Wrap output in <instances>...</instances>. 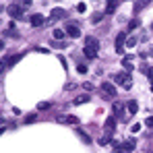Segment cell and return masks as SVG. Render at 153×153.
Wrapping results in <instances>:
<instances>
[{"label": "cell", "mask_w": 153, "mask_h": 153, "mask_svg": "<svg viewBox=\"0 0 153 153\" xmlns=\"http://www.w3.org/2000/svg\"><path fill=\"white\" fill-rule=\"evenodd\" d=\"M114 81L122 87V89H126V91H130L132 89V76L128 75L126 71H122V73H118V75L114 76Z\"/></svg>", "instance_id": "obj_1"}, {"label": "cell", "mask_w": 153, "mask_h": 153, "mask_svg": "<svg viewBox=\"0 0 153 153\" xmlns=\"http://www.w3.org/2000/svg\"><path fill=\"white\" fill-rule=\"evenodd\" d=\"M126 31H120L118 33V37H116V42H114V50H116V54H124V48H126Z\"/></svg>", "instance_id": "obj_2"}, {"label": "cell", "mask_w": 153, "mask_h": 153, "mask_svg": "<svg viewBox=\"0 0 153 153\" xmlns=\"http://www.w3.org/2000/svg\"><path fill=\"white\" fill-rule=\"evenodd\" d=\"M6 13L13 19H23V6H19V4H8L6 6Z\"/></svg>", "instance_id": "obj_3"}, {"label": "cell", "mask_w": 153, "mask_h": 153, "mask_svg": "<svg viewBox=\"0 0 153 153\" xmlns=\"http://www.w3.org/2000/svg\"><path fill=\"white\" fill-rule=\"evenodd\" d=\"M102 91L105 93V97L110 100V97H116V87H114V83H110V81H103L102 83Z\"/></svg>", "instance_id": "obj_4"}, {"label": "cell", "mask_w": 153, "mask_h": 153, "mask_svg": "<svg viewBox=\"0 0 153 153\" xmlns=\"http://www.w3.org/2000/svg\"><path fill=\"white\" fill-rule=\"evenodd\" d=\"M64 31H66V35H68V37H73V39L81 37V29H79L75 23H68V25L64 27Z\"/></svg>", "instance_id": "obj_5"}, {"label": "cell", "mask_w": 153, "mask_h": 153, "mask_svg": "<svg viewBox=\"0 0 153 153\" xmlns=\"http://www.w3.org/2000/svg\"><path fill=\"white\" fill-rule=\"evenodd\" d=\"M21 58H23L21 54H13V56H8V58H4V62H2V66H0V68H4V66H13V64H17Z\"/></svg>", "instance_id": "obj_6"}, {"label": "cell", "mask_w": 153, "mask_h": 153, "mask_svg": "<svg viewBox=\"0 0 153 153\" xmlns=\"http://www.w3.org/2000/svg\"><path fill=\"white\" fill-rule=\"evenodd\" d=\"M56 122H60V124H79V118L76 116H58Z\"/></svg>", "instance_id": "obj_7"}, {"label": "cell", "mask_w": 153, "mask_h": 153, "mask_svg": "<svg viewBox=\"0 0 153 153\" xmlns=\"http://www.w3.org/2000/svg\"><path fill=\"white\" fill-rule=\"evenodd\" d=\"M114 128H116V118H114V116H110V118L105 120V134H110V137H112Z\"/></svg>", "instance_id": "obj_8"}, {"label": "cell", "mask_w": 153, "mask_h": 153, "mask_svg": "<svg viewBox=\"0 0 153 153\" xmlns=\"http://www.w3.org/2000/svg\"><path fill=\"white\" fill-rule=\"evenodd\" d=\"M64 17H66V10H62V8H54L50 15L52 21H58V19H64Z\"/></svg>", "instance_id": "obj_9"}, {"label": "cell", "mask_w": 153, "mask_h": 153, "mask_svg": "<svg viewBox=\"0 0 153 153\" xmlns=\"http://www.w3.org/2000/svg\"><path fill=\"white\" fill-rule=\"evenodd\" d=\"M85 46H87V48H93V50H97V48H100V42H97L95 37L87 35V37H85Z\"/></svg>", "instance_id": "obj_10"}, {"label": "cell", "mask_w": 153, "mask_h": 153, "mask_svg": "<svg viewBox=\"0 0 153 153\" xmlns=\"http://www.w3.org/2000/svg\"><path fill=\"white\" fill-rule=\"evenodd\" d=\"M52 37H54L56 42H62V39L66 37V31H64V29H54V31H52Z\"/></svg>", "instance_id": "obj_11"}, {"label": "cell", "mask_w": 153, "mask_h": 153, "mask_svg": "<svg viewBox=\"0 0 153 153\" xmlns=\"http://www.w3.org/2000/svg\"><path fill=\"white\" fill-rule=\"evenodd\" d=\"M116 6H118V0H108L105 2V15H112L116 10Z\"/></svg>", "instance_id": "obj_12"}, {"label": "cell", "mask_w": 153, "mask_h": 153, "mask_svg": "<svg viewBox=\"0 0 153 153\" xmlns=\"http://www.w3.org/2000/svg\"><path fill=\"white\" fill-rule=\"evenodd\" d=\"M83 52H85V56H87L89 60H95V58H97V50H93V48H87V46H85Z\"/></svg>", "instance_id": "obj_13"}, {"label": "cell", "mask_w": 153, "mask_h": 153, "mask_svg": "<svg viewBox=\"0 0 153 153\" xmlns=\"http://www.w3.org/2000/svg\"><path fill=\"white\" fill-rule=\"evenodd\" d=\"M29 21H31V25H33V27H37V25H42V23H44V15H33Z\"/></svg>", "instance_id": "obj_14"}, {"label": "cell", "mask_w": 153, "mask_h": 153, "mask_svg": "<svg viewBox=\"0 0 153 153\" xmlns=\"http://www.w3.org/2000/svg\"><path fill=\"white\" fill-rule=\"evenodd\" d=\"M149 2H151V0H137V2H134V13H139L141 8H145Z\"/></svg>", "instance_id": "obj_15"}, {"label": "cell", "mask_w": 153, "mask_h": 153, "mask_svg": "<svg viewBox=\"0 0 153 153\" xmlns=\"http://www.w3.org/2000/svg\"><path fill=\"white\" fill-rule=\"evenodd\" d=\"M89 102V95H79V97H75V100H73V103H75V105H81V103H87Z\"/></svg>", "instance_id": "obj_16"}, {"label": "cell", "mask_w": 153, "mask_h": 153, "mask_svg": "<svg viewBox=\"0 0 153 153\" xmlns=\"http://www.w3.org/2000/svg\"><path fill=\"white\" fill-rule=\"evenodd\" d=\"M126 108H128V112H130V114H137V112H139V103H137V102H128Z\"/></svg>", "instance_id": "obj_17"}, {"label": "cell", "mask_w": 153, "mask_h": 153, "mask_svg": "<svg viewBox=\"0 0 153 153\" xmlns=\"http://www.w3.org/2000/svg\"><path fill=\"white\" fill-rule=\"evenodd\" d=\"M134 147H137V143H134V139H128L126 143H124V149H126V151H132Z\"/></svg>", "instance_id": "obj_18"}, {"label": "cell", "mask_w": 153, "mask_h": 153, "mask_svg": "<svg viewBox=\"0 0 153 153\" xmlns=\"http://www.w3.org/2000/svg\"><path fill=\"white\" fill-rule=\"evenodd\" d=\"M139 25H141V21H139V19H132V21L128 23V31H132V29H137Z\"/></svg>", "instance_id": "obj_19"}, {"label": "cell", "mask_w": 153, "mask_h": 153, "mask_svg": "<svg viewBox=\"0 0 153 153\" xmlns=\"http://www.w3.org/2000/svg\"><path fill=\"white\" fill-rule=\"evenodd\" d=\"M35 120H37V114H29L25 118V124H31V122H35Z\"/></svg>", "instance_id": "obj_20"}, {"label": "cell", "mask_w": 153, "mask_h": 153, "mask_svg": "<svg viewBox=\"0 0 153 153\" xmlns=\"http://www.w3.org/2000/svg\"><path fill=\"white\" fill-rule=\"evenodd\" d=\"M137 46V37H128L126 39V48H134Z\"/></svg>", "instance_id": "obj_21"}, {"label": "cell", "mask_w": 153, "mask_h": 153, "mask_svg": "<svg viewBox=\"0 0 153 153\" xmlns=\"http://www.w3.org/2000/svg\"><path fill=\"white\" fill-rule=\"evenodd\" d=\"M114 153H126V149H124V145H114Z\"/></svg>", "instance_id": "obj_22"}, {"label": "cell", "mask_w": 153, "mask_h": 153, "mask_svg": "<svg viewBox=\"0 0 153 153\" xmlns=\"http://www.w3.org/2000/svg\"><path fill=\"white\" fill-rule=\"evenodd\" d=\"M76 73H79V75H85V73H87V64H79V66H76Z\"/></svg>", "instance_id": "obj_23"}, {"label": "cell", "mask_w": 153, "mask_h": 153, "mask_svg": "<svg viewBox=\"0 0 153 153\" xmlns=\"http://www.w3.org/2000/svg\"><path fill=\"white\" fill-rule=\"evenodd\" d=\"M79 137H81V139H83L85 143H91V139H89V134H85L83 130H79Z\"/></svg>", "instance_id": "obj_24"}, {"label": "cell", "mask_w": 153, "mask_h": 153, "mask_svg": "<svg viewBox=\"0 0 153 153\" xmlns=\"http://www.w3.org/2000/svg\"><path fill=\"white\" fill-rule=\"evenodd\" d=\"M108 143H110V134H103L100 139V145H108Z\"/></svg>", "instance_id": "obj_25"}, {"label": "cell", "mask_w": 153, "mask_h": 153, "mask_svg": "<svg viewBox=\"0 0 153 153\" xmlns=\"http://www.w3.org/2000/svg\"><path fill=\"white\" fill-rule=\"evenodd\" d=\"M76 10H79V13H85V10H87L85 2H79V4H76Z\"/></svg>", "instance_id": "obj_26"}, {"label": "cell", "mask_w": 153, "mask_h": 153, "mask_svg": "<svg viewBox=\"0 0 153 153\" xmlns=\"http://www.w3.org/2000/svg\"><path fill=\"white\" fill-rule=\"evenodd\" d=\"M48 108H50V103H48V102H42L39 105H37V110H42V112H44V110H48Z\"/></svg>", "instance_id": "obj_27"}, {"label": "cell", "mask_w": 153, "mask_h": 153, "mask_svg": "<svg viewBox=\"0 0 153 153\" xmlns=\"http://www.w3.org/2000/svg\"><path fill=\"white\" fill-rule=\"evenodd\" d=\"M102 13H97V15H93V19H91V21H93V23H100V21H102Z\"/></svg>", "instance_id": "obj_28"}, {"label": "cell", "mask_w": 153, "mask_h": 153, "mask_svg": "<svg viewBox=\"0 0 153 153\" xmlns=\"http://www.w3.org/2000/svg\"><path fill=\"white\" fill-rule=\"evenodd\" d=\"M139 130H141V124H132V126H130V132H132V134L139 132Z\"/></svg>", "instance_id": "obj_29"}, {"label": "cell", "mask_w": 153, "mask_h": 153, "mask_svg": "<svg viewBox=\"0 0 153 153\" xmlns=\"http://www.w3.org/2000/svg\"><path fill=\"white\" fill-rule=\"evenodd\" d=\"M145 124H147V126H149V128H153V116H149V118L145 120Z\"/></svg>", "instance_id": "obj_30"}, {"label": "cell", "mask_w": 153, "mask_h": 153, "mask_svg": "<svg viewBox=\"0 0 153 153\" xmlns=\"http://www.w3.org/2000/svg\"><path fill=\"white\" fill-rule=\"evenodd\" d=\"M29 4H31V0H21V6H23V8H27Z\"/></svg>", "instance_id": "obj_31"}]
</instances>
